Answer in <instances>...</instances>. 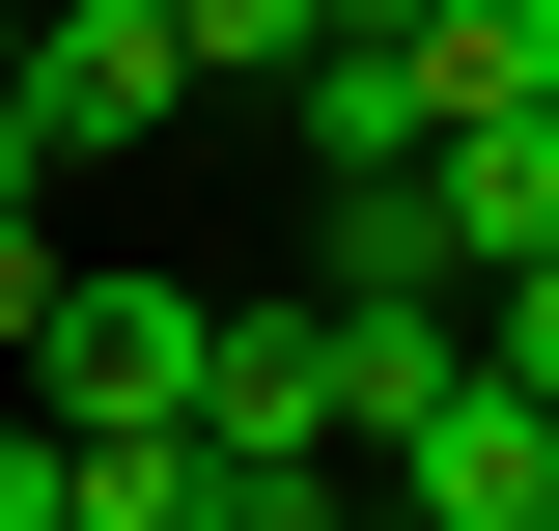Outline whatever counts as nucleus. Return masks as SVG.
<instances>
[{
	"label": "nucleus",
	"instance_id": "20e7f679",
	"mask_svg": "<svg viewBox=\"0 0 559 531\" xmlns=\"http://www.w3.org/2000/svg\"><path fill=\"white\" fill-rule=\"evenodd\" d=\"M28 113H57V168L84 140H168L197 113V28H168V0H28Z\"/></svg>",
	"mask_w": 559,
	"mask_h": 531
},
{
	"label": "nucleus",
	"instance_id": "423d86ee",
	"mask_svg": "<svg viewBox=\"0 0 559 531\" xmlns=\"http://www.w3.org/2000/svg\"><path fill=\"white\" fill-rule=\"evenodd\" d=\"M84 531H224V448H84Z\"/></svg>",
	"mask_w": 559,
	"mask_h": 531
},
{
	"label": "nucleus",
	"instance_id": "f257e3e1",
	"mask_svg": "<svg viewBox=\"0 0 559 531\" xmlns=\"http://www.w3.org/2000/svg\"><path fill=\"white\" fill-rule=\"evenodd\" d=\"M197 364H224V308H197V280H57L28 420H57V448H197Z\"/></svg>",
	"mask_w": 559,
	"mask_h": 531
},
{
	"label": "nucleus",
	"instance_id": "9d476101",
	"mask_svg": "<svg viewBox=\"0 0 559 531\" xmlns=\"http://www.w3.org/2000/svg\"><path fill=\"white\" fill-rule=\"evenodd\" d=\"M28 335H57V224L0 197V364H28Z\"/></svg>",
	"mask_w": 559,
	"mask_h": 531
},
{
	"label": "nucleus",
	"instance_id": "7ed1b4c3",
	"mask_svg": "<svg viewBox=\"0 0 559 531\" xmlns=\"http://www.w3.org/2000/svg\"><path fill=\"white\" fill-rule=\"evenodd\" d=\"M364 504L392 531H559V392H503V364H448V392L364 448Z\"/></svg>",
	"mask_w": 559,
	"mask_h": 531
},
{
	"label": "nucleus",
	"instance_id": "1a4fd4ad",
	"mask_svg": "<svg viewBox=\"0 0 559 531\" xmlns=\"http://www.w3.org/2000/svg\"><path fill=\"white\" fill-rule=\"evenodd\" d=\"M0 197H57V113H28V0H0Z\"/></svg>",
	"mask_w": 559,
	"mask_h": 531
},
{
	"label": "nucleus",
	"instance_id": "9b49d317",
	"mask_svg": "<svg viewBox=\"0 0 559 531\" xmlns=\"http://www.w3.org/2000/svg\"><path fill=\"white\" fill-rule=\"evenodd\" d=\"M419 28H448V0H336V57H419Z\"/></svg>",
	"mask_w": 559,
	"mask_h": 531
},
{
	"label": "nucleus",
	"instance_id": "0eeeda50",
	"mask_svg": "<svg viewBox=\"0 0 559 531\" xmlns=\"http://www.w3.org/2000/svg\"><path fill=\"white\" fill-rule=\"evenodd\" d=\"M0 531H84V448H57L28 392H0Z\"/></svg>",
	"mask_w": 559,
	"mask_h": 531
},
{
	"label": "nucleus",
	"instance_id": "6e6552de",
	"mask_svg": "<svg viewBox=\"0 0 559 531\" xmlns=\"http://www.w3.org/2000/svg\"><path fill=\"white\" fill-rule=\"evenodd\" d=\"M476 364H503V392H559V252H532V280L476 308Z\"/></svg>",
	"mask_w": 559,
	"mask_h": 531
},
{
	"label": "nucleus",
	"instance_id": "39448f33",
	"mask_svg": "<svg viewBox=\"0 0 559 531\" xmlns=\"http://www.w3.org/2000/svg\"><path fill=\"white\" fill-rule=\"evenodd\" d=\"M168 28H197V84H252V113L336 84V0H168Z\"/></svg>",
	"mask_w": 559,
	"mask_h": 531
},
{
	"label": "nucleus",
	"instance_id": "f03ea898",
	"mask_svg": "<svg viewBox=\"0 0 559 531\" xmlns=\"http://www.w3.org/2000/svg\"><path fill=\"white\" fill-rule=\"evenodd\" d=\"M197 448H224V475H336V448H364V308H336V280L224 308V364H197Z\"/></svg>",
	"mask_w": 559,
	"mask_h": 531
}]
</instances>
